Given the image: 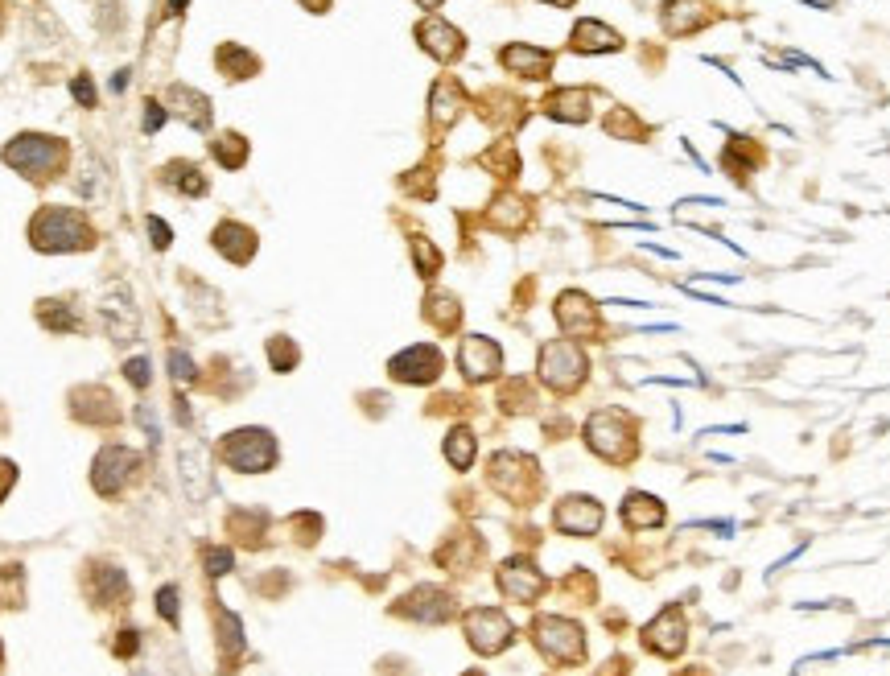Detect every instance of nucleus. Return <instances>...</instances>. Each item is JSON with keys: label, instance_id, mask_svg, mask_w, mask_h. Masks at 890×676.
I'll use <instances>...</instances> for the list:
<instances>
[{"label": "nucleus", "instance_id": "412c9836", "mask_svg": "<svg viewBox=\"0 0 890 676\" xmlns=\"http://www.w3.org/2000/svg\"><path fill=\"white\" fill-rule=\"evenodd\" d=\"M215 62H219V71H223L227 79H252V75L260 71V58H252L244 46H235V42H223V46L215 50Z\"/></svg>", "mask_w": 890, "mask_h": 676}, {"label": "nucleus", "instance_id": "e433bc0d", "mask_svg": "<svg viewBox=\"0 0 890 676\" xmlns=\"http://www.w3.org/2000/svg\"><path fill=\"white\" fill-rule=\"evenodd\" d=\"M301 5L310 9V13H326V9H330V0H301Z\"/></svg>", "mask_w": 890, "mask_h": 676}, {"label": "nucleus", "instance_id": "58836bf2", "mask_svg": "<svg viewBox=\"0 0 890 676\" xmlns=\"http://www.w3.org/2000/svg\"><path fill=\"white\" fill-rule=\"evenodd\" d=\"M182 9H186V0H169V13H174V17H178Z\"/></svg>", "mask_w": 890, "mask_h": 676}, {"label": "nucleus", "instance_id": "6ab92c4d", "mask_svg": "<svg viewBox=\"0 0 890 676\" xmlns=\"http://www.w3.org/2000/svg\"><path fill=\"white\" fill-rule=\"evenodd\" d=\"M619 46H623V38L602 21H577V29H573V50H581V54L619 50Z\"/></svg>", "mask_w": 890, "mask_h": 676}, {"label": "nucleus", "instance_id": "20e7f679", "mask_svg": "<svg viewBox=\"0 0 890 676\" xmlns=\"http://www.w3.org/2000/svg\"><path fill=\"white\" fill-rule=\"evenodd\" d=\"M532 635H536V648L549 656V660H557V664H577L581 656H586V639H581V627L569 623V619H561V615H540L536 627H532Z\"/></svg>", "mask_w": 890, "mask_h": 676}, {"label": "nucleus", "instance_id": "39448f33", "mask_svg": "<svg viewBox=\"0 0 890 676\" xmlns=\"http://www.w3.org/2000/svg\"><path fill=\"white\" fill-rule=\"evenodd\" d=\"M586 437H590V450L602 454L606 462H627L635 454V437H631V425L623 413H594L590 425H586Z\"/></svg>", "mask_w": 890, "mask_h": 676}, {"label": "nucleus", "instance_id": "b1692460", "mask_svg": "<svg viewBox=\"0 0 890 676\" xmlns=\"http://www.w3.org/2000/svg\"><path fill=\"white\" fill-rule=\"evenodd\" d=\"M211 153H215V161H223L227 169H239L248 161V141L239 137V132H223L219 141H211Z\"/></svg>", "mask_w": 890, "mask_h": 676}, {"label": "nucleus", "instance_id": "dca6fc26", "mask_svg": "<svg viewBox=\"0 0 890 676\" xmlns=\"http://www.w3.org/2000/svg\"><path fill=\"white\" fill-rule=\"evenodd\" d=\"M643 639H647V648H652V652H660V656H676V652L684 648V619H680L676 606H672V611H664L652 627H647Z\"/></svg>", "mask_w": 890, "mask_h": 676}, {"label": "nucleus", "instance_id": "6e6552de", "mask_svg": "<svg viewBox=\"0 0 890 676\" xmlns=\"http://www.w3.org/2000/svg\"><path fill=\"white\" fill-rule=\"evenodd\" d=\"M458 367H462V376H466L470 384H483V380L499 376L503 351L491 343V338H483V334H466L462 347H458Z\"/></svg>", "mask_w": 890, "mask_h": 676}, {"label": "nucleus", "instance_id": "79ce46f5", "mask_svg": "<svg viewBox=\"0 0 890 676\" xmlns=\"http://www.w3.org/2000/svg\"><path fill=\"white\" fill-rule=\"evenodd\" d=\"M470 676H478V672H470Z\"/></svg>", "mask_w": 890, "mask_h": 676}, {"label": "nucleus", "instance_id": "a211bd4d", "mask_svg": "<svg viewBox=\"0 0 890 676\" xmlns=\"http://www.w3.org/2000/svg\"><path fill=\"white\" fill-rule=\"evenodd\" d=\"M215 248L227 252L235 264H244V260H252V252H256V235H252L244 223H219V227H215Z\"/></svg>", "mask_w": 890, "mask_h": 676}, {"label": "nucleus", "instance_id": "393cba45", "mask_svg": "<svg viewBox=\"0 0 890 676\" xmlns=\"http://www.w3.org/2000/svg\"><path fill=\"white\" fill-rule=\"evenodd\" d=\"M445 458H450L458 470H466L474 462V433L470 429H454L445 437Z\"/></svg>", "mask_w": 890, "mask_h": 676}, {"label": "nucleus", "instance_id": "4468645a", "mask_svg": "<svg viewBox=\"0 0 890 676\" xmlns=\"http://www.w3.org/2000/svg\"><path fill=\"white\" fill-rule=\"evenodd\" d=\"M557 322L565 326V334L581 338V334H594L598 310H594V301H590L586 293H561V301H557Z\"/></svg>", "mask_w": 890, "mask_h": 676}, {"label": "nucleus", "instance_id": "9b49d317", "mask_svg": "<svg viewBox=\"0 0 890 676\" xmlns=\"http://www.w3.org/2000/svg\"><path fill=\"white\" fill-rule=\"evenodd\" d=\"M499 590L511 598V602H536L544 594V573L524 561V557H511L503 569H499Z\"/></svg>", "mask_w": 890, "mask_h": 676}, {"label": "nucleus", "instance_id": "c756f323", "mask_svg": "<svg viewBox=\"0 0 890 676\" xmlns=\"http://www.w3.org/2000/svg\"><path fill=\"white\" fill-rule=\"evenodd\" d=\"M71 91H75V99H79L83 108H95V83H91L87 75H79V79L71 83Z\"/></svg>", "mask_w": 890, "mask_h": 676}, {"label": "nucleus", "instance_id": "cd10ccee", "mask_svg": "<svg viewBox=\"0 0 890 676\" xmlns=\"http://www.w3.org/2000/svg\"><path fill=\"white\" fill-rule=\"evenodd\" d=\"M157 611H161L169 623H178V586H165V590L157 594Z\"/></svg>", "mask_w": 890, "mask_h": 676}, {"label": "nucleus", "instance_id": "0eeeda50", "mask_svg": "<svg viewBox=\"0 0 890 676\" xmlns=\"http://www.w3.org/2000/svg\"><path fill=\"white\" fill-rule=\"evenodd\" d=\"M466 635H470L474 652L495 656L511 644V623H507L503 611H495V606H474V611L466 615Z\"/></svg>", "mask_w": 890, "mask_h": 676}, {"label": "nucleus", "instance_id": "f257e3e1", "mask_svg": "<svg viewBox=\"0 0 890 676\" xmlns=\"http://www.w3.org/2000/svg\"><path fill=\"white\" fill-rule=\"evenodd\" d=\"M29 240L38 252H79L95 244V231L75 207H42L29 223Z\"/></svg>", "mask_w": 890, "mask_h": 676}, {"label": "nucleus", "instance_id": "7c9ffc66", "mask_svg": "<svg viewBox=\"0 0 890 676\" xmlns=\"http://www.w3.org/2000/svg\"><path fill=\"white\" fill-rule=\"evenodd\" d=\"M227 569H231V553L227 549H207V573L219 578V573H227Z\"/></svg>", "mask_w": 890, "mask_h": 676}, {"label": "nucleus", "instance_id": "72a5a7b5", "mask_svg": "<svg viewBox=\"0 0 890 676\" xmlns=\"http://www.w3.org/2000/svg\"><path fill=\"white\" fill-rule=\"evenodd\" d=\"M145 108H149V112H145V132L161 128V124H165V108L157 104V99H149V104H145Z\"/></svg>", "mask_w": 890, "mask_h": 676}, {"label": "nucleus", "instance_id": "5701e85b", "mask_svg": "<svg viewBox=\"0 0 890 676\" xmlns=\"http://www.w3.org/2000/svg\"><path fill=\"white\" fill-rule=\"evenodd\" d=\"M549 116H557V120H586L590 116V95L586 91H557L549 99Z\"/></svg>", "mask_w": 890, "mask_h": 676}, {"label": "nucleus", "instance_id": "4c0bfd02", "mask_svg": "<svg viewBox=\"0 0 890 676\" xmlns=\"http://www.w3.org/2000/svg\"><path fill=\"white\" fill-rule=\"evenodd\" d=\"M112 87H116V91H124V87H128V71H120V75L112 79Z\"/></svg>", "mask_w": 890, "mask_h": 676}, {"label": "nucleus", "instance_id": "c9c22d12", "mask_svg": "<svg viewBox=\"0 0 890 676\" xmlns=\"http://www.w3.org/2000/svg\"><path fill=\"white\" fill-rule=\"evenodd\" d=\"M13 483H17V466H13V462H0V499L9 495Z\"/></svg>", "mask_w": 890, "mask_h": 676}, {"label": "nucleus", "instance_id": "c85d7f7f", "mask_svg": "<svg viewBox=\"0 0 890 676\" xmlns=\"http://www.w3.org/2000/svg\"><path fill=\"white\" fill-rule=\"evenodd\" d=\"M272 363H277V371H289L293 367V359H297V351H293V343L285 347V338H272Z\"/></svg>", "mask_w": 890, "mask_h": 676}, {"label": "nucleus", "instance_id": "f3484780", "mask_svg": "<svg viewBox=\"0 0 890 676\" xmlns=\"http://www.w3.org/2000/svg\"><path fill=\"white\" fill-rule=\"evenodd\" d=\"M623 524H627V528H635V532L664 524V503H660L656 495H643V491L627 495V503H623Z\"/></svg>", "mask_w": 890, "mask_h": 676}, {"label": "nucleus", "instance_id": "9d476101", "mask_svg": "<svg viewBox=\"0 0 890 676\" xmlns=\"http://www.w3.org/2000/svg\"><path fill=\"white\" fill-rule=\"evenodd\" d=\"M553 524H557L565 536H594V532L602 528V503L590 499V495H569V499L557 503Z\"/></svg>", "mask_w": 890, "mask_h": 676}, {"label": "nucleus", "instance_id": "1a4fd4ad", "mask_svg": "<svg viewBox=\"0 0 890 676\" xmlns=\"http://www.w3.org/2000/svg\"><path fill=\"white\" fill-rule=\"evenodd\" d=\"M388 371H392L396 380H404V384H433V380L441 376V351H437L433 343H417V347L400 351V355L388 363Z\"/></svg>", "mask_w": 890, "mask_h": 676}, {"label": "nucleus", "instance_id": "bb28decb", "mask_svg": "<svg viewBox=\"0 0 890 676\" xmlns=\"http://www.w3.org/2000/svg\"><path fill=\"white\" fill-rule=\"evenodd\" d=\"M413 252H417V264H421V277H433L441 268V256H437V248H429V240H413Z\"/></svg>", "mask_w": 890, "mask_h": 676}, {"label": "nucleus", "instance_id": "a878e982", "mask_svg": "<svg viewBox=\"0 0 890 676\" xmlns=\"http://www.w3.org/2000/svg\"><path fill=\"white\" fill-rule=\"evenodd\" d=\"M429 318H437V326H454L458 322L454 297H429Z\"/></svg>", "mask_w": 890, "mask_h": 676}, {"label": "nucleus", "instance_id": "ddd939ff", "mask_svg": "<svg viewBox=\"0 0 890 676\" xmlns=\"http://www.w3.org/2000/svg\"><path fill=\"white\" fill-rule=\"evenodd\" d=\"M417 38H421V46H425L437 62H454V58H462V50H466L462 33H458L454 25H445L441 17H425V21L417 25Z\"/></svg>", "mask_w": 890, "mask_h": 676}, {"label": "nucleus", "instance_id": "f8f14e48", "mask_svg": "<svg viewBox=\"0 0 890 676\" xmlns=\"http://www.w3.org/2000/svg\"><path fill=\"white\" fill-rule=\"evenodd\" d=\"M132 466H136V454H132V450H124V446H104V450H99V458H95V466H91L95 491H99V495H116V491L124 487V479H128Z\"/></svg>", "mask_w": 890, "mask_h": 676}, {"label": "nucleus", "instance_id": "2f4dec72", "mask_svg": "<svg viewBox=\"0 0 890 676\" xmlns=\"http://www.w3.org/2000/svg\"><path fill=\"white\" fill-rule=\"evenodd\" d=\"M124 371H128V380H132L136 388H145V384H149V359H132Z\"/></svg>", "mask_w": 890, "mask_h": 676}, {"label": "nucleus", "instance_id": "4be33fe9", "mask_svg": "<svg viewBox=\"0 0 890 676\" xmlns=\"http://www.w3.org/2000/svg\"><path fill=\"white\" fill-rule=\"evenodd\" d=\"M161 182H165L169 190H178V194H207V178H202V174H198V165H190V161L165 165Z\"/></svg>", "mask_w": 890, "mask_h": 676}, {"label": "nucleus", "instance_id": "f03ea898", "mask_svg": "<svg viewBox=\"0 0 890 676\" xmlns=\"http://www.w3.org/2000/svg\"><path fill=\"white\" fill-rule=\"evenodd\" d=\"M5 161L17 169V174H25L29 182H50L66 165V145L54 141V137H42V132H25V137L9 141Z\"/></svg>", "mask_w": 890, "mask_h": 676}, {"label": "nucleus", "instance_id": "ea45409f", "mask_svg": "<svg viewBox=\"0 0 890 676\" xmlns=\"http://www.w3.org/2000/svg\"><path fill=\"white\" fill-rule=\"evenodd\" d=\"M544 5H557V9H565V5H573V0H544Z\"/></svg>", "mask_w": 890, "mask_h": 676}, {"label": "nucleus", "instance_id": "423d86ee", "mask_svg": "<svg viewBox=\"0 0 890 676\" xmlns=\"http://www.w3.org/2000/svg\"><path fill=\"white\" fill-rule=\"evenodd\" d=\"M586 371H590V363H586V355H581L577 343H549L540 351V380L549 388H557V392L577 388L581 380H586Z\"/></svg>", "mask_w": 890, "mask_h": 676}, {"label": "nucleus", "instance_id": "a19ab883", "mask_svg": "<svg viewBox=\"0 0 890 676\" xmlns=\"http://www.w3.org/2000/svg\"><path fill=\"white\" fill-rule=\"evenodd\" d=\"M421 5H425V9H437V5H441V0H421Z\"/></svg>", "mask_w": 890, "mask_h": 676}, {"label": "nucleus", "instance_id": "2eb2a0df", "mask_svg": "<svg viewBox=\"0 0 890 676\" xmlns=\"http://www.w3.org/2000/svg\"><path fill=\"white\" fill-rule=\"evenodd\" d=\"M499 58L511 75H524V79H549V71H553V54L536 50V46H507Z\"/></svg>", "mask_w": 890, "mask_h": 676}, {"label": "nucleus", "instance_id": "aec40b11", "mask_svg": "<svg viewBox=\"0 0 890 676\" xmlns=\"http://www.w3.org/2000/svg\"><path fill=\"white\" fill-rule=\"evenodd\" d=\"M169 104H178V116H182L190 128H207V124H211L207 95H198V91H190V87H182V83L169 91Z\"/></svg>", "mask_w": 890, "mask_h": 676}, {"label": "nucleus", "instance_id": "7ed1b4c3", "mask_svg": "<svg viewBox=\"0 0 890 676\" xmlns=\"http://www.w3.org/2000/svg\"><path fill=\"white\" fill-rule=\"evenodd\" d=\"M223 462L235 466L239 475H260L277 462V446H272L268 429H239L223 442Z\"/></svg>", "mask_w": 890, "mask_h": 676}, {"label": "nucleus", "instance_id": "f704fd0d", "mask_svg": "<svg viewBox=\"0 0 890 676\" xmlns=\"http://www.w3.org/2000/svg\"><path fill=\"white\" fill-rule=\"evenodd\" d=\"M169 367H174V376H178V380L194 376V363H190V359H186L182 351H174V355H169Z\"/></svg>", "mask_w": 890, "mask_h": 676}, {"label": "nucleus", "instance_id": "473e14b6", "mask_svg": "<svg viewBox=\"0 0 890 676\" xmlns=\"http://www.w3.org/2000/svg\"><path fill=\"white\" fill-rule=\"evenodd\" d=\"M149 235H153V248H161V252L169 248V223H165V219L153 215V219H149Z\"/></svg>", "mask_w": 890, "mask_h": 676}]
</instances>
